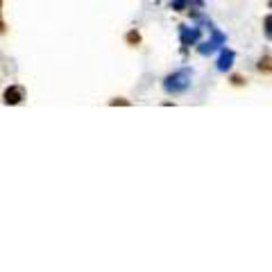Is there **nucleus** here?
<instances>
[{
    "mask_svg": "<svg viewBox=\"0 0 272 272\" xmlns=\"http://www.w3.org/2000/svg\"><path fill=\"white\" fill-rule=\"evenodd\" d=\"M190 82H193L190 68H179V71L170 73V75L163 80V91L170 95H179V93H184V91H188Z\"/></svg>",
    "mask_w": 272,
    "mask_h": 272,
    "instance_id": "nucleus-1",
    "label": "nucleus"
},
{
    "mask_svg": "<svg viewBox=\"0 0 272 272\" xmlns=\"http://www.w3.org/2000/svg\"><path fill=\"white\" fill-rule=\"evenodd\" d=\"M225 43H227V36L222 34V32H218L216 27H211V39L204 41V43H199L197 45V52L207 57V54H213L216 50H220Z\"/></svg>",
    "mask_w": 272,
    "mask_h": 272,
    "instance_id": "nucleus-2",
    "label": "nucleus"
},
{
    "mask_svg": "<svg viewBox=\"0 0 272 272\" xmlns=\"http://www.w3.org/2000/svg\"><path fill=\"white\" fill-rule=\"evenodd\" d=\"M23 100H25V89H23V86L12 84V86H7V89H5V93H3V102L7 104V107L21 104Z\"/></svg>",
    "mask_w": 272,
    "mask_h": 272,
    "instance_id": "nucleus-3",
    "label": "nucleus"
},
{
    "mask_svg": "<svg viewBox=\"0 0 272 272\" xmlns=\"http://www.w3.org/2000/svg\"><path fill=\"white\" fill-rule=\"evenodd\" d=\"M199 27H188V25H179V41L184 48H188V45H195L199 41Z\"/></svg>",
    "mask_w": 272,
    "mask_h": 272,
    "instance_id": "nucleus-4",
    "label": "nucleus"
},
{
    "mask_svg": "<svg viewBox=\"0 0 272 272\" xmlns=\"http://www.w3.org/2000/svg\"><path fill=\"white\" fill-rule=\"evenodd\" d=\"M234 61H236V52H234V50L222 48V50H220V57H218V61H216V68H218L220 73H227V71H231Z\"/></svg>",
    "mask_w": 272,
    "mask_h": 272,
    "instance_id": "nucleus-5",
    "label": "nucleus"
},
{
    "mask_svg": "<svg viewBox=\"0 0 272 272\" xmlns=\"http://www.w3.org/2000/svg\"><path fill=\"white\" fill-rule=\"evenodd\" d=\"M188 0H172L170 3V9L172 12H186V7H188Z\"/></svg>",
    "mask_w": 272,
    "mask_h": 272,
    "instance_id": "nucleus-6",
    "label": "nucleus"
},
{
    "mask_svg": "<svg viewBox=\"0 0 272 272\" xmlns=\"http://www.w3.org/2000/svg\"><path fill=\"white\" fill-rule=\"evenodd\" d=\"M127 43L129 45H139L141 43V34L136 30H131V32H127Z\"/></svg>",
    "mask_w": 272,
    "mask_h": 272,
    "instance_id": "nucleus-7",
    "label": "nucleus"
},
{
    "mask_svg": "<svg viewBox=\"0 0 272 272\" xmlns=\"http://www.w3.org/2000/svg\"><path fill=\"white\" fill-rule=\"evenodd\" d=\"M109 104H111V107H118V104H125V107H127V104H131V102H129V100H125V98H113V100H109Z\"/></svg>",
    "mask_w": 272,
    "mask_h": 272,
    "instance_id": "nucleus-8",
    "label": "nucleus"
},
{
    "mask_svg": "<svg viewBox=\"0 0 272 272\" xmlns=\"http://www.w3.org/2000/svg\"><path fill=\"white\" fill-rule=\"evenodd\" d=\"M263 27H265L267 34H272V14H270V16L263 18Z\"/></svg>",
    "mask_w": 272,
    "mask_h": 272,
    "instance_id": "nucleus-9",
    "label": "nucleus"
},
{
    "mask_svg": "<svg viewBox=\"0 0 272 272\" xmlns=\"http://www.w3.org/2000/svg\"><path fill=\"white\" fill-rule=\"evenodd\" d=\"M258 71H267V57H263L261 61H258Z\"/></svg>",
    "mask_w": 272,
    "mask_h": 272,
    "instance_id": "nucleus-10",
    "label": "nucleus"
},
{
    "mask_svg": "<svg viewBox=\"0 0 272 272\" xmlns=\"http://www.w3.org/2000/svg\"><path fill=\"white\" fill-rule=\"evenodd\" d=\"M231 82H234V84H236V86L245 84V80H243V77H240V75H234V77H231Z\"/></svg>",
    "mask_w": 272,
    "mask_h": 272,
    "instance_id": "nucleus-11",
    "label": "nucleus"
},
{
    "mask_svg": "<svg viewBox=\"0 0 272 272\" xmlns=\"http://www.w3.org/2000/svg\"><path fill=\"white\" fill-rule=\"evenodd\" d=\"M3 32H5V23L0 21V34H3Z\"/></svg>",
    "mask_w": 272,
    "mask_h": 272,
    "instance_id": "nucleus-12",
    "label": "nucleus"
},
{
    "mask_svg": "<svg viewBox=\"0 0 272 272\" xmlns=\"http://www.w3.org/2000/svg\"><path fill=\"white\" fill-rule=\"evenodd\" d=\"M0 12H3V0H0Z\"/></svg>",
    "mask_w": 272,
    "mask_h": 272,
    "instance_id": "nucleus-13",
    "label": "nucleus"
},
{
    "mask_svg": "<svg viewBox=\"0 0 272 272\" xmlns=\"http://www.w3.org/2000/svg\"><path fill=\"white\" fill-rule=\"evenodd\" d=\"M270 7H272V0H270Z\"/></svg>",
    "mask_w": 272,
    "mask_h": 272,
    "instance_id": "nucleus-14",
    "label": "nucleus"
}]
</instances>
